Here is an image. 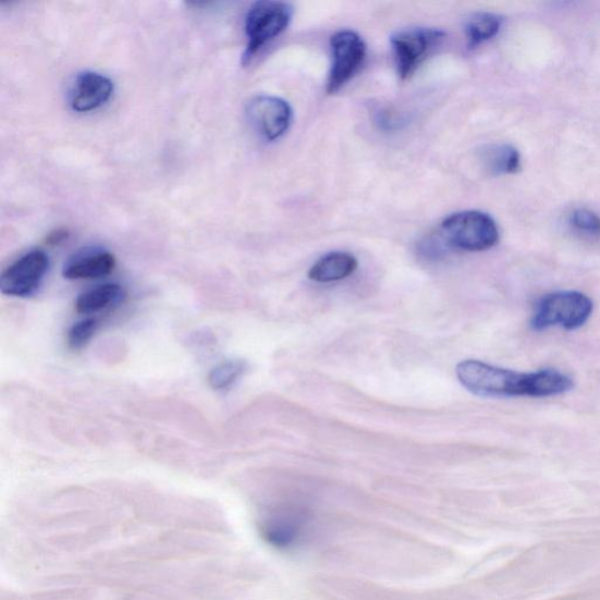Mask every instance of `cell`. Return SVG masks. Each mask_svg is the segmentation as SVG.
<instances>
[{
	"label": "cell",
	"mask_w": 600,
	"mask_h": 600,
	"mask_svg": "<svg viewBox=\"0 0 600 600\" xmlns=\"http://www.w3.org/2000/svg\"><path fill=\"white\" fill-rule=\"evenodd\" d=\"M455 372L465 389L481 396L549 397L574 389L573 379L556 369L521 374L470 359L457 364Z\"/></svg>",
	"instance_id": "cell-1"
},
{
	"label": "cell",
	"mask_w": 600,
	"mask_h": 600,
	"mask_svg": "<svg viewBox=\"0 0 600 600\" xmlns=\"http://www.w3.org/2000/svg\"><path fill=\"white\" fill-rule=\"evenodd\" d=\"M593 303L578 291H561L538 302L532 317V328L543 331L550 328L577 330L590 319Z\"/></svg>",
	"instance_id": "cell-2"
},
{
	"label": "cell",
	"mask_w": 600,
	"mask_h": 600,
	"mask_svg": "<svg viewBox=\"0 0 600 600\" xmlns=\"http://www.w3.org/2000/svg\"><path fill=\"white\" fill-rule=\"evenodd\" d=\"M294 12L290 4L273 0H264L252 5L245 17L248 45L243 54V64H249L267 44L284 33Z\"/></svg>",
	"instance_id": "cell-3"
},
{
	"label": "cell",
	"mask_w": 600,
	"mask_h": 600,
	"mask_svg": "<svg viewBox=\"0 0 600 600\" xmlns=\"http://www.w3.org/2000/svg\"><path fill=\"white\" fill-rule=\"evenodd\" d=\"M445 241L465 252H486L500 240L499 226L488 213L469 210L451 215L442 222Z\"/></svg>",
	"instance_id": "cell-4"
},
{
	"label": "cell",
	"mask_w": 600,
	"mask_h": 600,
	"mask_svg": "<svg viewBox=\"0 0 600 600\" xmlns=\"http://www.w3.org/2000/svg\"><path fill=\"white\" fill-rule=\"evenodd\" d=\"M444 37L445 34L442 30L430 27L408 28L392 36L391 44L400 78L403 81L411 78Z\"/></svg>",
	"instance_id": "cell-5"
},
{
	"label": "cell",
	"mask_w": 600,
	"mask_h": 600,
	"mask_svg": "<svg viewBox=\"0 0 600 600\" xmlns=\"http://www.w3.org/2000/svg\"><path fill=\"white\" fill-rule=\"evenodd\" d=\"M333 63L329 74L327 91L336 94L357 74L366 58V45L363 38L344 29L331 38Z\"/></svg>",
	"instance_id": "cell-6"
},
{
	"label": "cell",
	"mask_w": 600,
	"mask_h": 600,
	"mask_svg": "<svg viewBox=\"0 0 600 600\" xmlns=\"http://www.w3.org/2000/svg\"><path fill=\"white\" fill-rule=\"evenodd\" d=\"M49 269V257L41 250L25 254L0 277V291L13 297H27L40 286Z\"/></svg>",
	"instance_id": "cell-7"
},
{
	"label": "cell",
	"mask_w": 600,
	"mask_h": 600,
	"mask_svg": "<svg viewBox=\"0 0 600 600\" xmlns=\"http://www.w3.org/2000/svg\"><path fill=\"white\" fill-rule=\"evenodd\" d=\"M246 114L255 130L268 142L283 136L292 121V109L287 101L271 97L258 96L246 107Z\"/></svg>",
	"instance_id": "cell-8"
},
{
	"label": "cell",
	"mask_w": 600,
	"mask_h": 600,
	"mask_svg": "<svg viewBox=\"0 0 600 600\" xmlns=\"http://www.w3.org/2000/svg\"><path fill=\"white\" fill-rule=\"evenodd\" d=\"M310 516L302 507L286 506L270 514L261 522V534L279 548L298 543L310 526Z\"/></svg>",
	"instance_id": "cell-9"
},
{
	"label": "cell",
	"mask_w": 600,
	"mask_h": 600,
	"mask_svg": "<svg viewBox=\"0 0 600 600\" xmlns=\"http://www.w3.org/2000/svg\"><path fill=\"white\" fill-rule=\"evenodd\" d=\"M114 91V84L103 74L84 72L76 76L70 94L72 110L88 113L100 109L109 101Z\"/></svg>",
	"instance_id": "cell-10"
},
{
	"label": "cell",
	"mask_w": 600,
	"mask_h": 600,
	"mask_svg": "<svg viewBox=\"0 0 600 600\" xmlns=\"http://www.w3.org/2000/svg\"><path fill=\"white\" fill-rule=\"evenodd\" d=\"M115 257L105 250H86L74 256L64 268L68 280H97L110 274L115 268Z\"/></svg>",
	"instance_id": "cell-11"
},
{
	"label": "cell",
	"mask_w": 600,
	"mask_h": 600,
	"mask_svg": "<svg viewBox=\"0 0 600 600\" xmlns=\"http://www.w3.org/2000/svg\"><path fill=\"white\" fill-rule=\"evenodd\" d=\"M358 269V260L348 253H331L321 257L309 270V279L317 283H334L346 280Z\"/></svg>",
	"instance_id": "cell-12"
},
{
	"label": "cell",
	"mask_w": 600,
	"mask_h": 600,
	"mask_svg": "<svg viewBox=\"0 0 600 600\" xmlns=\"http://www.w3.org/2000/svg\"><path fill=\"white\" fill-rule=\"evenodd\" d=\"M123 290L118 284H103L88 290L75 302V310L82 315H94L118 304Z\"/></svg>",
	"instance_id": "cell-13"
},
{
	"label": "cell",
	"mask_w": 600,
	"mask_h": 600,
	"mask_svg": "<svg viewBox=\"0 0 600 600\" xmlns=\"http://www.w3.org/2000/svg\"><path fill=\"white\" fill-rule=\"evenodd\" d=\"M482 160L488 171L497 175L515 174L521 168L519 152L511 145L488 147L483 150Z\"/></svg>",
	"instance_id": "cell-14"
},
{
	"label": "cell",
	"mask_w": 600,
	"mask_h": 600,
	"mask_svg": "<svg viewBox=\"0 0 600 600\" xmlns=\"http://www.w3.org/2000/svg\"><path fill=\"white\" fill-rule=\"evenodd\" d=\"M502 26V19L494 13H476L466 24V36L472 48L494 38Z\"/></svg>",
	"instance_id": "cell-15"
},
{
	"label": "cell",
	"mask_w": 600,
	"mask_h": 600,
	"mask_svg": "<svg viewBox=\"0 0 600 600\" xmlns=\"http://www.w3.org/2000/svg\"><path fill=\"white\" fill-rule=\"evenodd\" d=\"M246 368H248V365L240 359L226 360L215 366L208 377L210 388L217 391H224L232 388L245 374Z\"/></svg>",
	"instance_id": "cell-16"
},
{
	"label": "cell",
	"mask_w": 600,
	"mask_h": 600,
	"mask_svg": "<svg viewBox=\"0 0 600 600\" xmlns=\"http://www.w3.org/2000/svg\"><path fill=\"white\" fill-rule=\"evenodd\" d=\"M98 329V321L96 319H84L74 325L68 336L69 346L72 350H81L88 344L94 338Z\"/></svg>",
	"instance_id": "cell-17"
},
{
	"label": "cell",
	"mask_w": 600,
	"mask_h": 600,
	"mask_svg": "<svg viewBox=\"0 0 600 600\" xmlns=\"http://www.w3.org/2000/svg\"><path fill=\"white\" fill-rule=\"evenodd\" d=\"M572 224L581 233L600 234V218L588 209H577L572 215Z\"/></svg>",
	"instance_id": "cell-18"
},
{
	"label": "cell",
	"mask_w": 600,
	"mask_h": 600,
	"mask_svg": "<svg viewBox=\"0 0 600 600\" xmlns=\"http://www.w3.org/2000/svg\"><path fill=\"white\" fill-rule=\"evenodd\" d=\"M69 237V232L65 229H58L54 230L53 233H51L48 238H46V242H48L49 245H59L60 243H63Z\"/></svg>",
	"instance_id": "cell-19"
}]
</instances>
